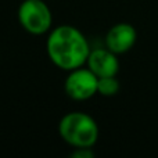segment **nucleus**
Instances as JSON below:
<instances>
[{"label": "nucleus", "instance_id": "nucleus-5", "mask_svg": "<svg viewBox=\"0 0 158 158\" xmlns=\"http://www.w3.org/2000/svg\"><path fill=\"white\" fill-rule=\"evenodd\" d=\"M136 29L131 24L121 22V24L114 25L107 33V49L114 52L115 54H123V53L129 52L133 47V44L136 43Z\"/></svg>", "mask_w": 158, "mask_h": 158}, {"label": "nucleus", "instance_id": "nucleus-4", "mask_svg": "<svg viewBox=\"0 0 158 158\" xmlns=\"http://www.w3.org/2000/svg\"><path fill=\"white\" fill-rule=\"evenodd\" d=\"M98 77L89 68H77L69 71L65 79V93L72 100H87L97 93Z\"/></svg>", "mask_w": 158, "mask_h": 158}, {"label": "nucleus", "instance_id": "nucleus-3", "mask_svg": "<svg viewBox=\"0 0 158 158\" xmlns=\"http://www.w3.org/2000/svg\"><path fill=\"white\" fill-rule=\"evenodd\" d=\"M18 19L25 31L32 35H42L50 29L52 11L43 0H25L18 8Z\"/></svg>", "mask_w": 158, "mask_h": 158}, {"label": "nucleus", "instance_id": "nucleus-7", "mask_svg": "<svg viewBox=\"0 0 158 158\" xmlns=\"http://www.w3.org/2000/svg\"><path fill=\"white\" fill-rule=\"evenodd\" d=\"M119 82L115 77H104V78H98V87H97V93L106 97H111L115 96L119 92Z\"/></svg>", "mask_w": 158, "mask_h": 158}, {"label": "nucleus", "instance_id": "nucleus-6", "mask_svg": "<svg viewBox=\"0 0 158 158\" xmlns=\"http://www.w3.org/2000/svg\"><path fill=\"white\" fill-rule=\"evenodd\" d=\"M86 64L87 68L92 69L98 78L117 77L119 71V61L117 54L110 49H97L90 52Z\"/></svg>", "mask_w": 158, "mask_h": 158}, {"label": "nucleus", "instance_id": "nucleus-1", "mask_svg": "<svg viewBox=\"0 0 158 158\" xmlns=\"http://www.w3.org/2000/svg\"><path fill=\"white\" fill-rule=\"evenodd\" d=\"M46 47L52 63L68 72L83 67L90 54L87 39L81 31L71 25L54 28L47 38Z\"/></svg>", "mask_w": 158, "mask_h": 158}, {"label": "nucleus", "instance_id": "nucleus-2", "mask_svg": "<svg viewBox=\"0 0 158 158\" xmlns=\"http://www.w3.org/2000/svg\"><path fill=\"white\" fill-rule=\"evenodd\" d=\"M58 133L74 148L93 147L98 140V125L89 114L74 111L61 118Z\"/></svg>", "mask_w": 158, "mask_h": 158}]
</instances>
